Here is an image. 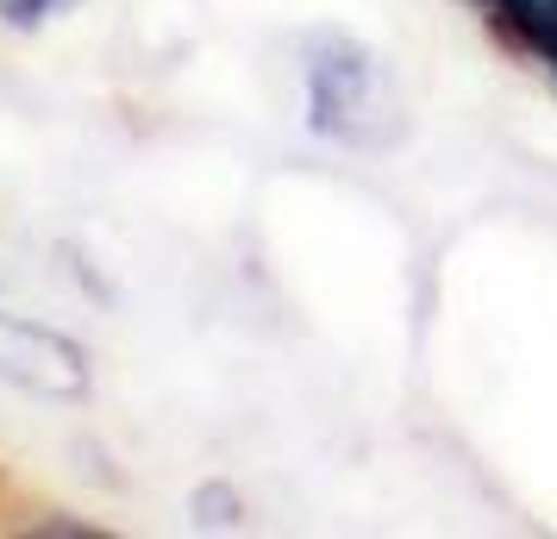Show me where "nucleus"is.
I'll use <instances>...</instances> for the list:
<instances>
[{
  "instance_id": "f257e3e1",
  "label": "nucleus",
  "mask_w": 557,
  "mask_h": 539,
  "mask_svg": "<svg viewBox=\"0 0 557 539\" xmlns=\"http://www.w3.org/2000/svg\"><path fill=\"white\" fill-rule=\"evenodd\" d=\"M0 383L26 389V395H82L88 358L76 339L51 333L26 314H0Z\"/></svg>"
},
{
  "instance_id": "20e7f679",
  "label": "nucleus",
  "mask_w": 557,
  "mask_h": 539,
  "mask_svg": "<svg viewBox=\"0 0 557 539\" xmlns=\"http://www.w3.org/2000/svg\"><path fill=\"white\" fill-rule=\"evenodd\" d=\"M552 57H557V51H552Z\"/></svg>"
},
{
  "instance_id": "f03ea898",
  "label": "nucleus",
  "mask_w": 557,
  "mask_h": 539,
  "mask_svg": "<svg viewBox=\"0 0 557 539\" xmlns=\"http://www.w3.org/2000/svg\"><path fill=\"white\" fill-rule=\"evenodd\" d=\"M488 7L502 20H513L527 38H539L545 51H557V0H488Z\"/></svg>"
},
{
  "instance_id": "7ed1b4c3",
  "label": "nucleus",
  "mask_w": 557,
  "mask_h": 539,
  "mask_svg": "<svg viewBox=\"0 0 557 539\" xmlns=\"http://www.w3.org/2000/svg\"><path fill=\"white\" fill-rule=\"evenodd\" d=\"M38 7H51V0H13V13H20V20H32Z\"/></svg>"
}]
</instances>
